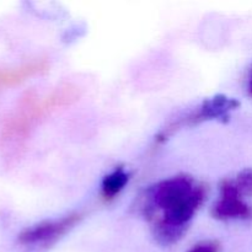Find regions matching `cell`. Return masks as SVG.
Returning a JSON list of instances; mask_svg holds the SVG:
<instances>
[{"label": "cell", "mask_w": 252, "mask_h": 252, "mask_svg": "<svg viewBox=\"0 0 252 252\" xmlns=\"http://www.w3.org/2000/svg\"><path fill=\"white\" fill-rule=\"evenodd\" d=\"M206 198V189L189 176H175L150 187L143 206L153 235L164 246L177 243Z\"/></svg>", "instance_id": "cell-1"}, {"label": "cell", "mask_w": 252, "mask_h": 252, "mask_svg": "<svg viewBox=\"0 0 252 252\" xmlns=\"http://www.w3.org/2000/svg\"><path fill=\"white\" fill-rule=\"evenodd\" d=\"M78 98V88L71 85L58 88L44 97L27 94L22 97L16 111L5 122L1 133L2 139L9 142L25 139L43 116L58 107L71 105Z\"/></svg>", "instance_id": "cell-2"}, {"label": "cell", "mask_w": 252, "mask_h": 252, "mask_svg": "<svg viewBox=\"0 0 252 252\" xmlns=\"http://www.w3.org/2000/svg\"><path fill=\"white\" fill-rule=\"evenodd\" d=\"M240 106V102L235 98L228 97V96L224 95H217L214 97L208 98V100L204 101L201 105V107L196 111V112L191 113L189 116H187L184 120H180L179 122L171 125L170 127H167L166 129L162 130L160 133V135L158 137V140H165L166 137H169L175 129L180 127V126L185 125H194V123L203 122V121L208 120H218V118H228L229 113L233 110Z\"/></svg>", "instance_id": "cell-3"}, {"label": "cell", "mask_w": 252, "mask_h": 252, "mask_svg": "<svg viewBox=\"0 0 252 252\" xmlns=\"http://www.w3.org/2000/svg\"><path fill=\"white\" fill-rule=\"evenodd\" d=\"M212 216L219 220L252 218V208L244 201L234 186L233 180H224L220 185V198L214 203Z\"/></svg>", "instance_id": "cell-4"}, {"label": "cell", "mask_w": 252, "mask_h": 252, "mask_svg": "<svg viewBox=\"0 0 252 252\" xmlns=\"http://www.w3.org/2000/svg\"><path fill=\"white\" fill-rule=\"evenodd\" d=\"M80 214L74 213L69 216L62 217L54 220L43 221L41 224L32 226V228L25 230L19 236V240L25 245H33V244H43L53 241L59 236L64 235L66 231L74 228L76 223L80 220Z\"/></svg>", "instance_id": "cell-5"}, {"label": "cell", "mask_w": 252, "mask_h": 252, "mask_svg": "<svg viewBox=\"0 0 252 252\" xmlns=\"http://www.w3.org/2000/svg\"><path fill=\"white\" fill-rule=\"evenodd\" d=\"M48 70V63L44 59L32 61L16 68H0V89L19 85L32 76L41 75Z\"/></svg>", "instance_id": "cell-6"}, {"label": "cell", "mask_w": 252, "mask_h": 252, "mask_svg": "<svg viewBox=\"0 0 252 252\" xmlns=\"http://www.w3.org/2000/svg\"><path fill=\"white\" fill-rule=\"evenodd\" d=\"M129 180V175L123 167H117L115 171L105 176L101 186V193L106 199H112L126 187Z\"/></svg>", "instance_id": "cell-7"}, {"label": "cell", "mask_w": 252, "mask_h": 252, "mask_svg": "<svg viewBox=\"0 0 252 252\" xmlns=\"http://www.w3.org/2000/svg\"><path fill=\"white\" fill-rule=\"evenodd\" d=\"M233 182L241 196L252 197V169L243 170Z\"/></svg>", "instance_id": "cell-8"}, {"label": "cell", "mask_w": 252, "mask_h": 252, "mask_svg": "<svg viewBox=\"0 0 252 252\" xmlns=\"http://www.w3.org/2000/svg\"><path fill=\"white\" fill-rule=\"evenodd\" d=\"M187 252H219V244L217 241H202Z\"/></svg>", "instance_id": "cell-9"}, {"label": "cell", "mask_w": 252, "mask_h": 252, "mask_svg": "<svg viewBox=\"0 0 252 252\" xmlns=\"http://www.w3.org/2000/svg\"><path fill=\"white\" fill-rule=\"evenodd\" d=\"M249 90H250V93L252 94V75H251V80H250V84H249Z\"/></svg>", "instance_id": "cell-10"}]
</instances>
